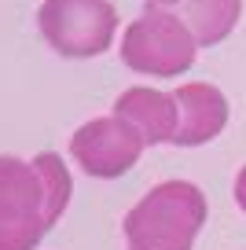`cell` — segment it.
I'll return each instance as SVG.
<instances>
[{"label":"cell","mask_w":246,"mask_h":250,"mask_svg":"<svg viewBox=\"0 0 246 250\" xmlns=\"http://www.w3.org/2000/svg\"><path fill=\"white\" fill-rule=\"evenodd\" d=\"M180 19L195 33L199 48H213L231 37V30L243 19V0H184Z\"/></svg>","instance_id":"8"},{"label":"cell","mask_w":246,"mask_h":250,"mask_svg":"<svg viewBox=\"0 0 246 250\" xmlns=\"http://www.w3.org/2000/svg\"><path fill=\"white\" fill-rule=\"evenodd\" d=\"M118 11L110 0H41L37 30L62 59H96L118 37Z\"/></svg>","instance_id":"3"},{"label":"cell","mask_w":246,"mask_h":250,"mask_svg":"<svg viewBox=\"0 0 246 250\" xmlns=\"http://www.w3.org/2000/svg\"><path fill=\"white\" fill-rule=\"evenodd\" d=\"M206 225V195L191 180H162L122 217L125 250H191Z\"/></svg>","instance_id":"1"},{"label":"cell","mask_w":246,"mask_h":250,"mask_svg":"<svg viewBox=\"0 0 246 250\" xmlns=\"http://www.w3.org/2000/svg\"><path fill=\"white\" fill-rule=\"evenodd\" d=\"M48 228L52 213L33 158L0 155V250H37Z\"/></svg>","instance_id":"4"},{"label":"cell","mask_w":246,"mask_h":250,"mask_svg":"<svg viewBox=\"0 0 246 250\" xmlns=\"http://www.w3.org/2000/svg\"><path fill=\"white\" fill-rule=\"evenodd\" d=\"M173 100H177V136H173L177 147H202L224 133L231 107L217 85L187 81L173 88Z\"/></svg>","instance_id":"6"},{"label":"cell","mask_w":246,"mask_h":250,"mask_svg":"<svg viewBox=\"0 0 246 250\" xmlns=\"http://www.w3.org/2000/svg\"><path fill=\"white\" fill-rule=\"evenodd\" d=\"M184 8V0H147V8H165V11H173V8Z\"/></svg>","instance_id":"11"},{"label":"cell","mask_w":246,"mask_h":250,"mask_svg":"<svg viewBox=\"0 0 246 250\" xmlns=\"http://www.w3.org/2000/svg\"><path fill=\"white\" fill-rule=\"evenodd\" d=\"M122 62L144 78H180L195 66L199 41L180 15L165 8H147L122 33Z\"/></svg>","instance_id":"2"},{"label":"cell","mask_w":246,"mask_h":250,"mask_svg":"<svg viewBox=\"0 0 246 250\" xmlns=\"http://www.w3.org/2000/svg\"><path fill=\"white\" fill-rule=\"evenodd\" d=\"M231 191H235V206L246 213V166L235 173V188H231Z\"/></svg>","instance_id":"10"},{"label":"cell","mask_w":246,"mask_h":250,"mask_svg":"<svg viewBox=\"0 0 246 250\" xmlns=\"http://www.w3.org/2000/svg\"><path fill=\"white\" fill-rule=\"evenodd\" d=\"M144 136L118 114H103L77 125L70 136V158L96 180H118L144 158Z\"/></svg>","instance_id":"5"},{"label":"cell","mask_w":246,"mask_h":250,"mask_svg":"<svg viewBox=\"0 0 246 250\" xmlns=\"http://www.w3.org/2000/svg\"><path fill=\"white\" fill-rule=\"evenodd\" d=\"M33 166H37L41 180H44V195H48V213H52V225L66 213L70 195H74V180H70V169L62 162V155L55 151H41L33 155Z\"/></svg>","instance_id":"9"},{"label":"cell","mask_w":246,"mask_h":250,"mask_svg":"<svg viewBox=\"0 0 246 250\" xmlns=\"http://www.w3.org/2000/svg\"><path fill=\"white\" fill-rule=\"evenodd\" d=\"M110 114L129 122L144 136L147 147L173 144V136H177V100H173V92H162V88H151V85L125 88L114 100Z\"/></svg>","instance_id":"7"}]
</instances>
